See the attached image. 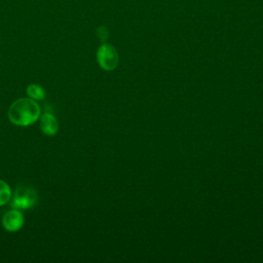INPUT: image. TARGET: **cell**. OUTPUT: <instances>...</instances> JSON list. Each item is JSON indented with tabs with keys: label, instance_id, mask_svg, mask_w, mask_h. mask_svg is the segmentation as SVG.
Returning a JSON list of instances; mask_svg holds the SVG:
<instances>
[{
	"label": "cell",
	"instance_id": "5",
	"mask_svg": "<svg viewBox=\"0 0 263 263\" xmlns=\"http://www.w3.org/2000/svg\"><path fill=\"white\" fill-rule=\"evenodd\" d=\"M40 127L45 135L53 136L58 133L59 123L52 114L44 113L40 118Z\"/></svg>",
	"mask_w": 263,
	"mask_h": 263
},
{
	"label": "cell",
	"instance_id": "4",
	"mask_svg": "<svg viewBox=\"0 0 263 263\" xmlns=\"http://www.w3.org/2000/svg\"><path fill=\"white\" fill-rule=\"evenodd\" d=\"M2 224L7 231H17L24 225V216L18 210L13 209L4 214L2 218Z\"/></svg>",
	"mask_w": 263,
	"mask_h": 263
},
{
	"label": "cell",
	"instance_id": "6",
	"mask_svg": "<svg viewBox=\"0 0 263 263\" xmlns=\"http://www.w3.org/2000/svg\"><path fill=\"white\" fill-rule=\"evenodd\" d=\"M27 93L33 100H42L45 96L44 89L37 84H30L27 88Z\"/></svg>",
	"mask_w": 263,
	"mask_h": 263
},
{
	"label": "cell",
	"instance_id": "2",
	"mask_svg": "<svg viewBox=\"0 0 263 263\" xmlns=\"http://www.w3.org/2000/svg\"><path fill=\"white\" fill-rule=\"evenodd\" d=\"M38 194L36 190L27 184H20L13 194L11 206L16 210H29L37 203Z\"/></svg>",
	"mask_w": 263,
	"mask_h": 263
},
{
	"label": "cell",
	"instance_id": "1",
	"mask_svg": "<svg viewBox=\"0 0 263 263\" xmlns=\"http://www.w3.org/2000/svg\"><path fill=\"white\" fill-rule=\"evenodd\" d=\"M40 115V107L33 99L22 98L12 103L8 110L9 120L21 126H27L35 122Z\"/></svg>",
	"mask_w": 263,
	"mask_h": 263
},
{
	"label": "cell",
	"instance_id": "7",
	"mask_svg": "<svg viewBox=\"0 0 263 263\" xmlns=\"http://www.w3.org/2000/svg\"><path fill=\"white\" fill-rule=\"evenodd\" d=\"M10 196H11L10 187L5 181L0 180V205H3L6 202H8V200L10 199Z\"/></svg>",
	"mask_w": 263,
	"mask_h": 263
},
{
	"label": "cell",
	"instance_id": "3",
	"mask_svg": "<svg viewBox=\"0 0 263 263\" xmlns=\"http://www.w3.org/2000/svg\"><path fill=\"white\" fill-rule=\"evenodd\" d=\"M97 60L103 69L113 70L118 64V54L112 45L103 44L98 49Z\"/></svg>",
	"mask_w": 263,
	"mask_h": 263
}]
</instances>
